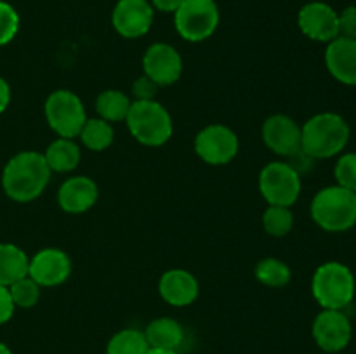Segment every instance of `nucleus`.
<instances>
[{"instance_id": "f257e3e1", "label": "nucleus", "mask_w": 356, "mask_h": 354, "mask_svg": "<svg viewBox=\"0 0 356 354\" xmlns=\"http://www.w3.org/2000/svg\"><path fill=\"white\" fill-rule=\"evenodd\" d=\"M51 174V169L42 153H17L7 162L3 169L2 187L10 200L26 203L44 193Z\"/></svg>"}, {"instance_id": "aec40b11", "label": "nucleus", "mask_w": 356, "mask_h": 354, "mask_svg": "<svg viewBox=\"0 0 356 354\" xmlns=\"http://www.w3.org/2000/svg\"><path fill=\"white\" fill-rule=\"evenodd\" d=\"M44 158L51 172H72L79 167L82 153L73 139L59 137L47 146Z\"/></svg>"}, {"instance_id": "6e6552de", "label": "nucleus", "mask_w": 356, "mask_h": 354, "mask_svg": "<svg viewBox=\"0 0 356 354\" xmlns=\"http://www.w3.org/2000/svg\"><path fill=\"white\" fill-rule=\"evenodd\" d=\"M301 176L289 162H271L261 170L259 191L268 205L292 207L301 194Z\"/></svg>"}, {"instance_id": "5701e85b", "label": "nucleus", "mask_w": 356, "mask_h": 354, "mask_svg": "<svg viewBox=\"0 0 356 354\" xmlns=\"http://www.w3.org/2000/svg\"><path fill=\"white\" fill-rule=\"evenodd\" d=\"M79 137L83 146L92 151H104L113 142V127L103 118H87L86 125L80 130Z\"/></svg>"}, {"instance_id": "f704fd0d", "label": "nucleus", "mask_w": 356, "mask_h": 354, "mask_svg": "<svg viewBox=\"0 0 356 354\" xmlns=\"http://www.w3.org/2000/svg\"><path fill=\"white\" fill-rule=\"evenodd\" d=\"M148 354H177V351H167V349H149Z\"/></svg>"}, {"instance_id": "393cba45", "label": "nucleus", "mask_w": 356, "mask_h": 354, "mask_svg": "<svg viewBox=\"0 0 356 354\" xmlns=\"http://www.w3.org/2000/svg\"><path fill=\"white\" fill-rule=\"evenodd\" d=\"M256 278L259 283L270 288H282L291 281L292 271L284 260L277 257H266L256 266Z\"/></svg>"}, {"instance_id": "2eb2a0df", "label": "nucleus", "mask_w": 356, "mask_h": 354, "mask_svg": "<svg viewBox=\"0 0 356 354\" xmlns=\"http://www.w3.org/2000/svg\"><path fill=\"white\" fill-rule=\"evenodd\" d=\"M263 141L280 156H294L301 151V127L287 115H271L263 124Z\"/></svg>"}, {"instance_id": "4be33fe9", "label": "nucleus", "mask_w": 356, "mask_h": 354, "mask_svg": "<svg viewBox=\"0 0 356 354\" xmlns=\"http://www.w3.org/2000/svg\"><path fill=\"white\" fill-rule=\"evenodd\" d=\"M132 101L129 99L127 94L122 90L108 89L101 92L96 99V111L99 113V118L111 121H125L129 110H131Z\"/></svg>"}, {"instance_id": "a211bd4d", "label": "nucleus", "mask_w": 356, "mask_h": 354, "mask_svg": "<svg viewBox=\"0 0 356 354\" xmlns=\"http://www.w3.org/2000/svg\"><path fill=\"white\" fill-rule=\"evenodd\" d=\"M99 191L97 184L87 176L66 179L58 191V203L68 214H83L96 205Z\"/></svg>"}, {"instance_id": "423d86ee", "label": "nucleus", "mask_w": 356, "mask_h": 354, "mask_svg": "<svg viewBox=\"0 0 356 354\" xmlns=\"http://www.w3.org/2000/svg\"><path fill=\"white\" fill-rule=\"evenodd\" d=\"M219 6L216 0H184L174 12L176 31L188 42H204L219 26Z\"/></svg>"}, {"instance_id": "cd10ccee", "label": "nucleus", "mask_w": 356, "mask_h": 354, "mask_svg": "<svg viewBox=\"0 0 356 354\" xmlns=\"http://www.w3.org/2000/svg\"><path fill=\"white\" fill-rule=\"evenodd\" d=\"M336 184L356 193V153H341L336 167H334Z\"/></svg>"}, {"instance_id": "6ab92c4d", "label": "nucleus", "mask_w": 356, "mask_h": 354, "mask_svg": "<svg viewBox=\"0 0 356 354\" xmlns=\"http://www.w3.org/2000/svg\"><path fill=\"white\" fill-rule=\"evenodd\" d=\"M149 349L177 351L184 340V330L176 319L156 318L145 328Z\"/></svg>"}, {"instance_id": "bb28decb", "label": "nucleus", "mask_w": 356, "mask_h": 354, "mask_svg": "<svg viewBox=\"0 0 356 354\" xmlns=\"http://www.w3.org/2000/svg\"><path fill=\"white\" fill-rule=\"evenodd\" d=\"M9 292L16 307L30 309L33 307L38 302V298H40V285L35 280H31L28 274L26 276L19 278L17 281H14L9 287Z\"/></svg>"}, {"instance_id": "39448f33", "label": "nucleus", "mask_w": 356, "mask_h": 354, "mask_svg": "<svg viewBox=\"0 0 356 354\" xmlns=\"http://www.w3.org/2000/svg\"><path fill=\"white\" fill-rule=\"evenodd\" d=\"M125 121L132 137L145 146L165 144L174 130L170 113L155 99L134 101Z\"/></svg>"}, {"instance_id": "20e7f679", "label": "nucleus", "mask_w": 356, "mask_h": 354, "mask_svg": "<svg viewBox=\"0 0 356 354\" xmlns=\"http://www.w3.org/2000/svg\"><path fill=\"white\" fill-rule=\"evenodd\" d=\"M312 294L322 309L346 311L356 295L353 271L339 260L323 262L312 278Z\"/></svg>"}, {"instance_id": "72a5a7b5", "label": "nucleus", "mask_w": 356, "mask_h": 354, "mask_svg": "<svg viewBox=\"0 0 356 354\" xmlns=\"http://www.w3.org/2000/svg\"><path fill=\"white\" fill-rule=\"evenodd\" d=\"M10 103V87L6 80L0 76V115L7 110Z\"/></svg>"}, {"instance_id": "0eeeda50", "label": "nucleus", "mask_w": 356, "mask_h": 354, "mask_svg": "<svg viewBox=\"0 0 356 354\" xmlns=\"http://www.w3.org/2000/svg\"><path fill=\"white\" fill-rule=\"evenodd\" d=\"M47 124L59 137L75 139L87 121L83 103L75 92L66 89L54 90L45 101Z\"/></svg>"}, {"instance_id": "f3484780", "label": "nucleus", "mask_w": 356, "mask_h": 354, "mask_svg": "<svg viewBox=\"0 0 356 354\" xmlns=\"http://www.w3.org/2000/svg\"><path fill=\"white\" fill-rule=\"evenodd\" d=\"M198 281L190 271L169 269L162 274L159 281L160 297L174 307H186L193 304L198 297Z\"/></svg>"}, {"instance_id": "c85d7f7f", "label": "nucleus", "mask_w": 356, "mask_h": 354, "mask_svg": "<svg viewBox=\"0 0 356 354\" xmlns=\"http://www.w3.org/2000/svg\"><path fill=\"white\" fill-rule=\"evenodd\" d=\"M19 31V14L9 2L0 0V47L14 40Z\"/></svg>"}, {"instance_id": "f03ea898", "label": "nucleus", "mask_w": 356, "mask_h": 354, "mask_svg": "<svg viewBox=\"0 0 356 354\" xmlns=\"http://www.w3.org/2000/svg\"><path fill=\"white\" fill-rule=\"evenodd\" d=\"M350 137V124L341 115L325 111L301 127V149L313 160L334 158L346 149Z\"/></svg>"}, {"instance_id": "4468645a", "label": "nucleus", "mask_w": 356, "mask_h": 354, "mask_svg": "<svg viewBox=\"0 0 356 354\" xmlns=\"http://www.w3.org/2000/svg\"><path fill=\"white\" fill-rule=\"evenodd\" d=\"M72 274V260L59 248H42L28 264V276L40 287H58Z\"/></svg>"}, {"instance_id": "b1692460", "label": "nucleus", "mask_w": 356, "mask_h": 354, "mask_svg": "<svg viewBox=\"0 0 356 354\" xmlns=\"http://www.w3.org/2000/svg\"><path fill=\"white\" fill-rule=\"evenodd\" d=\"M149 346L145 332L125 328L115 333L106 346V354H148Z\"/></svg>"}, {"instance_id": "2f4dec72", "label": "nucleus", "mask_w": 356, "mask_h": 354, "mask_svg": "<svg viewBox=\"0 0 356 354\" xmlns=\"http://www.w3.org/2000/svg\"><path fill=\"white\" fill-rule=\"evenodd\" d=\"M14 309H16V305H14L13 297H10L9 287L0 285V325H3V323L13 318Z\"/></svg>"}, {"instance_id": "7c9ffc66", "label": "nucleus", "mask_w": 356, "mask_h": 354, "mask_svg": "<svg viewBox=\"0 0 356 354\" xmlns=\"http://www.w3.org/2000/svg\"><path fill=\"white\" fill-rule=\"evenodd\" d=\"M156 90H159V85H156L152 78H148L146 75L139 76V78L132 83V94H134L136 101L155 99Z\"/></svg>"}, {"instance_id": "dca6fc26", "label": "nucleus", "mask_w": 356, "mask_h": 354, "mask_svg": "<svg viewBox=\"0 0 356 354\" xmlns=\"http://www.w3.org/2000/svg\"><path fill=\"white\" fill-rule=\"evenodd\" d=\"M325 66L337 82L356 87V40L337 37L329 42L325 49Z\"/></svg>"}, {"instance_id": "c9c22d12", "label": "nucleus", "mask_w": 356, "mask_h": 354, "mask_svg": "<svg viewBox=\"0 0 356 354\" xmlns=\"http://www.w3.org/2000/svg\"><path fill=\"white\" fill-rule=\"evenodd\" d=\"M0 354H13V351H10L6 344L0 342Z\"/></svg>"}, {"instance_id": "f8f14e48", "label": "nucleus", "mask_w": 356, "mask_h": 354, "mask_svg": "<svg viewBox=\"0 0 356 354\" xmlns=\"http://www.w3.org/2000/svg\"><path fill=\"white\" fill-rule=\"evenodd\" d=\"M143 69L159 87L176 83L183 73V58L170 44L156 42L146 49L143 56Z\"/></svg>"}, {"instance_id": "9b49d317", "label": "nucleus", "mask_w": 356, "mask_h": 354, "mask_svg": "<svg viewBox=\"0 0 356 354\" xmlns=\"http://www.w3.org/2000/svg\"><path fill=\"white\" fill-rule=\"evenodd\" d=\"M298 24L309 40L329 42L339 37V12L325 2H308L298 14Z\"/></svg>"}, {"instance_id": "ddd939ff", "label": "nucleus", "mask_w": 356, "mask_h": 354, "mask_svg": "<svg viewBox=\"0 0 356 354\" xmlns=\"http://www.w3.org/2000/svg\"><path fill=\"white\" fill-rule=\"evenodd\" d=\"M155 17L149 0H118L111 12V23L124 38L145 37Z\"/></svg>"}, {"instance_id": "7ed1b4c3", "label": "nucleus", "mask_w": 356, "mask_h": 354, "mask_svg": "<svg viewBox=\"0 0 356 354\" xmlns=\"http://www.w3.org/2000/svg\"><path fill=\"white\" fill-rule=\"evenodd\" d=\"M309 214L323 231H350L356 226V193L339 184L322 187L313 196Z\"/></svg>"}, {"instance_id": "1a4fd4ad", "label": "nucleus", "mask_w": 356, "mask_h": 354, "mask_svg": "<svg viewBox=\"0 0 356 354\" xmlns=\"http://www.w3.org/2000/svg\"><path fill=\"white\" fill-rule=\"evenodd\" d=\"M312 335L323 354H337L350 346L353 325L346 311L322 309L312 325Z\"/></svg>"}, {"instance_id": "a878e982", "label": "nucleus", "mask_w": 356, "mask_h": 354, "mask_svg": "<svg viewBox=\"0 0 356 354\" xmlns=\"http://www.w3.org/2000/svg\"><path fill=\"white\" fill-rule=\"evenodd\" d=\"M263 228L264 231L275 238L287 236L294 228V214L291 207H278L270 205L263 214Z\"/></svg>"}, {"instance_id": "9d476101", "label": "nucleus", "mask_w": 356, "mask_h": 354, "mask_svg": "<svg viewBox=\"0 0 356 354\" xmlns=\"http://www.w3.org/2000/svg\"><path fill=\"white\" fill-rule=\"evenodd\" d=\"M238 137L226 125H207L195 137V151L209 165H226L236 156Z\"/></svg>"}, {"instance_id": "473e14b6", "label": "nucleus", "mask_w": 356, "mask_h": 354, "mask_svg": "<svg viewBox=\"0 0 356 354\" xmlns=\"http://www.w3.org/2000/svg\"><path fill=\"white\" fill-rule=\"evenodd\" d=\"M184 0H152L153 9L160 10V12L174 14L181 7Z\"/></svg>"}, {"instance_id": "412c9836", "label": "nucleus", "mask_w": 356, "mask_h": 354, "mask_svg": "<svg viewBox=\"0 0 356 354\" xmlns=\"http://www.w3.org/2000/svg\"><path fill=\"white\" fill-rule=\"evenodd\" d=\"M30 259L17 245L0 243V285L10 287L14 281L28 274Z\"/></svg>"}, {"instance_id": "c756f323", "label": "nucleus", "mask_w": 356, "mask_h": 354, "mask_svg": "<svg viewBox=\"0 0 356 354\" xmlns=\"http://www.w3.org/2000/svg\"><path fill=\"white\" fill-rule=\"evenodd\" d=\"M339 37L356 40V6L344 7L339 12Z\"/></svg>"}]
</instances>
